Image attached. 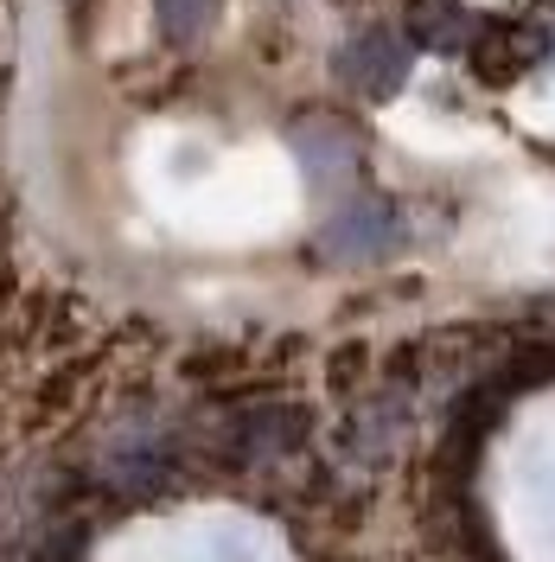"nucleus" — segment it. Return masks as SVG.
<instances>
[{"label": "nucleus", "mask_w": 555, "mask_h": 562, "mask_svg": "<svg viewBox=\"0 0 555 562\" xmlns=\"http://www.w3.org/2000/svg\"><path fill=\"white\" fill-rule=\"evenodd\" d=\"M416 38L409 33H389V26H364V33H351L346 45H339V77H346V90H358V97H371V103H389L403 83H409V52Z\"/></svg>", "instance_id": "f257e3e1"}, {"label": "nucleus", "mask_w": 555, "mask_h": 562, "mask_svg": "<svg viewBox=\"0 0 555 562\" xmlns=\"http://www.w3.org/2000/svg\"><path fill=\"white\" fill-rule=\"evenodd\" d=\"M550 58V26L543 20H479L473 33V70L486 83H511L518 70Z\"/></svg>", "instance_id": "f03ea898"}, {"label": "nucleus", "mask_w": 555, "mask_h": 562, "mask_svg": "<svg viewBox=\"0 0 555 562\" xmlns=\"http://www.w3.org/2000/svg\"><path fill=\"white\" fill-rule=\"evenodd\" d=\"M396 231H403V217L389 199H346L326 224V249L332 256H383L396 244Z\"/></svg>", "instance_id": "7ed1b4c3"}, {"label": "nucleus", "mask_w": 555, "mask_h": 562, "mask_svg": "<svg viewBox=\"0 0 555 562\" xmlns=\"http://www.w3.org/2000/svg\"><path fill=\"white\" fill-rule=\"evenodd\" d=\"M403 33L416 45H428V52H460V45H473L479 20H473L466 0H409L403 7Z\"/></svg>", "instance_id": "20e7f679"}, {"label": "nucleus", "mask_w": 555, "mask_h": 562, "mask_svg": "<svg viewBox=\"0 0 555 562\" xmlns=\"http://www.w3.org/2000/svg\"><path fill=\"white\" fill-rule=\"evenodd\" d=\"M294 154H301V167H307L319 186L358 167V140H351L339 122H319V115H307V122L294 128Z\"/></svg>", "instance_id": "39448f33"}, {"label": "nucleus", "mask_w": 555, "mask_h": 562, "mask_svg": "<svg viewBox=\"0 0 555 562\" xmlns=\"http://www.w3.org/2000/svg\"><path fill=\"white\" fill-rule=\"evenodd\" d=\"M217 7H224V0H154L160 33L173 38V45H199V38L217 26Z\"/></svg>", "instance_id": "423d86ee"}]
</instances>
